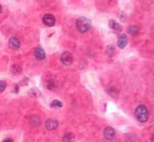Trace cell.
Masks as SVG:
<instances>
[{"label": "cell", "mask_w": 154, "mask_h": 142, "mask_svg": "<svg viewBox=\"0 0 154 142\" xmlns=\"http://www.w3.org/2000/svg\"><path fill=\"white\" fill-rule=\"evenodd\" d=\"M135 117L136 119L141 121L145 122L149 119V111L144 105H139L135 110Z\"/></svg>", "instance_id": "cell-1"}, {"label": "cell", "mask_w": 154, "mask_h": 142, "mask_svg": "<svg viewBox=\"0 0 154 142\" xmlns=\"http://www.w3.org/2000/svg\"><path fill=\"white\" fill-rule=\"evenodd\" d=\"M76 25L80 32H86L90 29L91 22L87 17H79L76 22Z\"/></svg>", "instance_id": "cell-2"}, {"label": "cell", "mask_w": 154, "mask_h": 142, "mask_svg": "<svg viewBox=\"0 0 154 142\" xmlns=\"http://www.w3.org/2000/svg\"><path fill=\"white\" fill-rule=\"evenodd\" d=\"M60 60H61V62L64 64V65H66V66H69L72 64L73 62V56L70 52H64L62 53L61 57H60Z\"/></svg>", "instance_id": "cell-3"}, {"label": "cell", "mask_w": 154, "mask_h": 142, "mask_svg": "<svg viewBox=\"0 0 154 142\" xmlns=\"http://www.w3.org/2000/svg\"><path fill=\"white\" fill-rule=\"evenodd\" d=\"M43 23L47 26H53L55 23V17L52 14H45L43 18Z\"/></svg>", "instance_id": "cell-4"}, {"label": "cell", "mask_w": 154, "mask_h": 142, "mask_svg": "<svg viewBox=\"0 0 154 142\" xmlns=\"http://www.w3.org/2000/svg\"><path fill=\"white\" fill-rule=\"evenodd\" d=\"M116 136V131L113 128L111 127H107L105 128L104 130V137L107 139H113Z\"/></svg>", "instance_id": "cell-5"}, {"label": "cell", "mask_w": 154, "mask_h": 142, "mask_svg": "<svg viewBox=\"0 0 154 142\" xmlns=\"http://www.w3.org/2000/svg\"><path fill=\"white\" fill-rule=\"evenodd\" d=\"M45 126H46V129L49 130H55V129L58 128V126H59V122L57 121L56 120L49 119V120H47L46 122H45Z\"/></svg>", "instance_id": "cell-6"}, {"label": "cell", "mask_w": 154, "mask_h": 142, "mask_svg": "<svg viewBox=\"0 0 154 142\" xmlns=\"http://www.w3.org/2000/svg\"><path fill=\"white\" fill-rule=\"evenodd\" d=\"M127 36L125 34H121L118 38V40H117V45L120 49H123L126 46L127 44Z\"/></svg>", "instance_id": "cell-7"}, {"label": "cell", "mask_w": 154, "mask_h": 142, "mask_svg": "<svg viewBox=\"0 0 154 142\" xmlns=\"http://www.w3.org/2000/svg\"><path fill=\"white\" fill-rule=\"evenodd\" d=\"M9 46L13 49H18L19 47H20V40L15 38V37H12L10 40H9V43H8Z\"/></svg>", "instance_id": "cell-8"}, {"label": "cell", "mask_w": 154, "mask_h": 142, "mask_svg": "<svg viewBox=\"0 0 154 142\" xmlns=\"http://www.w3.org/2000/svg\"><path fill=\"white\" fill-rule=\"evenodd\" d=\"M34 56L37 60H44L45 58V52L43 49L41 48H36L34 49Z\"/></svg>", "instance_id": "cell-9"}, {"label": "cell", "mask_w": 154, "mask_h": 142, "mask_svg": "<svg viewBox=\"0 0 154 142\" xmlns=\"http://www.w3.org/2000/svg\"><path fill=\"white\" fill-rule=\"evenodd\" d=\"M109 26H110V28H112L113 31H116V32H117L122 31V26L120 25L119 23H116L113 20H111V21L109 22Z\"/></svg>", "instance_id": "cell-10"}, {"label": "cell", "mask_w": 154, "mask_h": 142, "mask_svg": "<svg viewBox=\"0 0 154 142\" xmlns=\"http://www.w3.org/2000/svg\"><path fill=\"white\" fill-rule=\"evenodd\" d=\"M74 140H75V136L72 133L65 134L63 137V142H74Z\"/></svg>", "instance_id": "cell-11"}, {"label": "cell", "mask_w": 154, "mask_h": 142, "mask_svg": "<svg viewBox=\"0 0 154 142\" xmlns=\"http://www.w3.org/2000/svg\"><path fill=\"white\" fill-rule=\"evenodd\" d=\"M128 32L130 33V34H132V35H137L138 34V32H139V27L138 26H130L128 28Z\"/></svg>", "instance_id": "cell-12"}, {"label": "cell", "mask_w": 154, "mask_h": 142, "mask_svg": "<svg viewBox=\"0 0 154 142\" xmlns=\"http://www.w3.org/2000/svg\"><path fill=\"white\" fill-rule=\"evenodd\" d=\"M30 123L32 125H34V126H37L41 123V121H40V118L37 116H32L30 118Z\"/></svg>", "instance_id": "cell-13"}, {"label": "cell", "mask_w": 154, "mask_h": 142, "mask_svg": "<svg viewBox=\"0 0 154 142\" xmlns=\"http://www.w3.org/2000/svg\"><path fill=\"white\" fill-rule=\"evenodd\" d=\"M62 103H60V101H58V100H55V101H53L52 104H51V106L52 107H58V108H60V107H62Z\"/></svg>", "instance_id": "cell-14"}, {"label": "cell", "mask_w": 154, "mask_h": 142, "mask_svg": "<svg viewBox=\"0 0 154 142\" xmlns=\"http://www.w3.org/2000/svg\"><path fill=\"white\" fill-rule=\"evenodd\" d=\"M47 87L49 89H51V90H53L56 88V85H55V82L53 80H51V81H49L48 82V85H47Z\"/></svg>", "instance_id": "cell-15"}, {"label": "cell", "mask_w": 154, "mask_h": 142, "mask_svg": "<svg viewBox=\"0 0 154 142\" xmlns=\"http://www.w3.org/2000/svg\"><path fill=\"white\" fill-rule=\"evenodd\" d=\"M6 87V83L5 81H0V93L5 91Z\"/></svg>", "instance_id": "cell-16"}, {"label": "cell", "mask_w": 154, "mask_h": 142, "mask_svg": "<svg viewBox=\"0 0 154 142\" xmlns=\"http://www.w3.org/2000/svg\"><path fill=\"white\" fill-rule=\"evenodd\" d=\"M2 142H13V140H12L11 139H6L3 140Z\"/></svg>", "instance_id": "cell-17"}, {"label": "cell", "mask_w": 154, "mask_h": 142, "mask_svg": "<svg viewBox=\"0 0 154 142\" xmlns=\"http://www.w3.org/2000/svg\"><path fill=\"white\" fill-rule=\"evenodd\" d=\"M2 12V6H1V5H0V13Z\"/></svg>", "instance_id": "cell-18"}]
</instances>
